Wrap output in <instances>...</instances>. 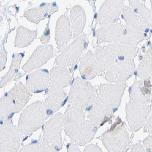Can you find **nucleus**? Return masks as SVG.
I'll return each mask as SVG.
<instances>
[{
	"mask_svg": "<svg viewBox=\"0 0 152 152\" xmlns=\"http://www.w3.org/2000/svg\"><path fill=\"white\" fill-rule=\"evenodd\" d=\"M124 1H106L103 3L98 13L99 24L102 26L115 23L124 7Z\"/></svg>",
	"mask_w": 152,
	"mask_h": 152,
	"instance_id": "10",
	"label": "nucleus"
},
{
	"mask_svg": "<svg viewBox=\"0 0 152 152\" xmlns=\"http://www.w3.org/2000/svg\"><path fill=\"white\" fill-rule=\"evenodd\" d=\"M79 69L83 79L88 81L93 79L99 73L97 60L91 51H88L84 56Z\"/></svg>",
	"mask_w": 152,
	"mask_h": 152,
	"instance_id": "12",
	"label": "nucleus"
},
{
	"mask_svg": "<svg viewBox=\"0 0 152 152\" xmlns=\"http://www.w3.org/2000/svg\"><path fill=\"white\" fill-rule=\"evenodd\" d=\"M98 42L135 46L144 39L145 34L127 25L115 23L102 26L96 32Z\"/></svg>",
	"mask_w": 152,
	"mask_h": 152,
	"instance_id": "4",
	"label": "nucleus"
},
{
	"mask_svg": "<svg viewBox=\"0 0 152 152\" xmlns=\"http://www.w3.org/2000/svg\"><path fill=\"white\" fill-rule=\"evenodd\" d=\"M96 95V89L89 81L78 77L72 86L69 102L73 106L85 110L91 107Z\"/></svg>",
	"mask_w": 152,
	"mask_h": 152,
	"instance_id": "7",
	"label": "nucleus"
},
{
	"mask_svg": "<svg viewBox=\"0 0 152 152\" xmlns=\"http://www.w3.org/2000/svg\"><path fill=\"white\" fill-rule=\"evenodd\" d=\"M138 51L136 45L109 44L97 47L95 50L94 55L97 62L99 73L104 72L121 60L133 58L136 55Z\"/></svg>",
	"mask_w": 152,
	"mask_h": 152,
	"instance_id": "5",
	"label": "nucleus"
},
{
	"mask_svg": "<svg viewBox=\"0 0 152 152\" xmlns=\"http://www.w3.org/2000/svg\"><path fill=\"white\" fill-rule=\"evenodd\" d=\"M135 67L133 58L121 60L107 70L105 78L108 82L116 84L125 83L132 76Z\"/></svg>",
	"mask_w": 152,
	"mask_h": 152,
	"instance_id": "8",
	"label": "nucleus"
},
{
	"mask_svg": "<svg viewBox=\"0 0 152 152\" xmlns=\"http://www.w3.org/2000/svg\"><path fill=\"white\" fill-rule=\"evenodd\" d=\"M127 86L126 83L101 84L99 93L88 112L87 118L97 127L108 122L118 109Z\"/></svg>",
	"mask_w": 152,
	"mask_h": 152,
	"instance_id": "2",
	"label": "nucleus"
},
{
	"mask_svg": "<svg viewBox=\"0 0 152 152\" xmlns=\"http://www.w3.org/2000/svg\"><path fill=\"white\" fill-rule=\"evenodd\" d=\"M68 152H81L80 149L75 145H72L69 148Z\"/></svg>",
	"mask_w": 152,
	"mask_h": 152,
	"instance_id": "26",
	"label": "nucleus"
},
{
	"mask_svg": "<svg viewBox=\"0 0 152 152\" xmlns=\"http://www.w3.org/2000/svg\"><path fill=\"white\" fill-rule=\"evenodd\" d=\"M64 119L65 131L74 145L84 146L93 140L98 127L85 119L84 110L72 106L66 110Z\"/></svg>",
	"mask_w": 152,
	"mask_h": 152,
	"instance_id": "3",
	"label": "nucleus"
},
{
	"mask_svg": "<svg viewBox=\"0 0 152 152\" xmlns=\"http://www.w3.org/2000/svg\"><path fill=\"white\" fill-rule=\"evenodd\" d=\"M6 62V57L4 54L0 52V70L3 68Z\"/></svg>",
	"mask_w": 152,
	"mask_h": 152,
	"instance_id": "25",
	"label": "nucleus"
},
{
	"mask_svg": "<svg viewBox=\"0 0 152 152\" xmlns=\"http://www.w3.org/2000/svg\"><path fill=\"white\" fill-rule=\"evenodd\" d=\"M144 132L152 134V115L151 114L145 124Z\"/></svg>",
	"mask_w": 152,
	"mask_h": 152,
	"instance_id": "22",
	"label": "nucleus"
},
{
	"mask_svg": "<svg viewBox=\"0 0 152 152\" xmlns=\"http://www.w3.org/2000/svg\"><path fill=\"white\" fill-rule=\"evenodd\" d=\"M72 28L67 15L59 19L56 27V43L60 48L64 47L71 39Z\"/></svg>",
	"mask_w": 152,
	"mask_h": 152,
	"instance_id": "14",
	"label": "nucleus"
},
{
	"mask_svg": "<svg viewBox=\"0 0 152 152\" xmlns=\"http://www.w3.org/2000/svg\"><path fill=\"white\" fill-rule=\"evenodd\" d=\"M37 34L36 31H31L24 27H20L17 31L15 45L19 47L28 46L33 41Z\"/></svg>",
	"mask_w": 152,
	"mask_h": 152,
	"instance_id": "19",
	"label": "nucleus"
},
{
	"mask_svg": "<svg viewBox=\"0 0 152 152\" xmlns=\"http://www.w3.org/2000/svg\"><path fill=\"white\" fill-rule=\"evenodd\" d=\"M26 17L32 22H38L42 18V13L39 12L38 9H35L29 10L26 13Z\"/></svg>",
	"mask_w": 152,
	"mask_h": 152,
	"instance_id": "20",
	"label": "nucleus"
},
{
	"mask_svg": "<svg viewBox=\"0 0 152 152\" xmlns=\"http://www.w3.org/2000/svg\"><path fill=\"white\" fill-rule=\"evenodd\" d=\"M131 152H145V150L140 144L136 143L133 145Z\"/></svg>",
	"mask_w": 152,
	"mask_h": 152,
	"instance_id": "24",
	"label": "nucleus"
},
{
	"mask_svg": "<svg viewBox=\"0 0 152 152\" xmlns=\"http://www.w3.org/2000/svg\"><path fill=\"white\" fill-rule=\"evenodd\" d=\"M151 86L150 81H135L129 88L126 119L133 131L140 129L151 114Z\"/></svg>",
	"mask_w": 152,
	"mask_h": 152,
	"instance_id": "1",
	"label": "nucleus"
},
{
	"mask_svg": "<svg viewBox=\"0 0 152 152\" xmlns=\"http://www.w3.org/2000/svg\"><path fill=\"white\" fill-rule=\"evenodd\" d=\"M152 136H149L146 137L143 141L145 147L146 148L147 150H148L149 152H151L152 150Z\"/></svg>",
	"mask_w": 152,
	"mask_h": 152,
	"instance_id": "23",
	"label": "nucleus"
},
{
	"mask_svg": "<svg viewBox=\"0 0 152 152\" xmlns=\"http://www.w3.org/2000/svg\"><path fill=\"white\" fill-rule=\"evenodd\" d=\"M72 29L75 38L81 35L86 23V16L83 8L80 5L75 6L70 15Z\"/></svg>",
	"mask_w": 152,
	"mask_h": 152,
	"instance_id": "15",
	"label": "nucleus"
},
{
	"mask_svg": "<svg viewBox=\"0 0 152 152\" xmlns=\"http://www.w3.org/2000/svg\"><path fill=\"white\" fill-rule=\"evenodd\" d=\"M103 145L109 152H124L130 146L125 124L119 118L101 136Z\"/></svg>",
	"mask_w": 152,
	"mask_h": 152,
	"instance_id": "6",
	"label": "nucleus"
},
{
	"mask_svg": "<svg viewBox=\"0 0 152 152\" xmlns=\"http://www.w3.org/2000/svg\"><path fill=\"white\" fill-rule=\"evenodd\" d=\"M53 53L52 45L40 46L34 51L28 61L23 66V68L24 71L28 72L40 68L51 58Z\"/></svg>",
	"mask_w": 152,
	"mask_h": 152,
	"instance_id": "11",
	"label": "nucleus"
},
{
	"mask_svg": "<svg viewBox=\"0 0 152 152\" xmlns=\"http://www.w3.org/2000/svg\"><path fill=\"white\" fill-rule=\"evenodd\" d=\"M53 85L57 83L59 87L67 86L71 83L72 77L68 70L65 67H58L53 69L51 74Z\"/></svg>",
	"mask_w": 152,
	"mask_h": 152,
	"instance_id": "17",
	"label": "nucleus"
},
{
	"mask_svg": "<svg viewBox=\"0 0 152 152\" xmlns=\"http://www.w3.org/2000/svg\"><path fill=\"white\" fill-rule=\"evenodd\" d=\"M86 39L85 33L79 36L56 58L57 64L64 67L74 65L85 49Z\"/></svg>",
	"mask_w": 152,
	"mask_h": 152,
	"instance_id": "9",
	"label": "nucleus"
},
{
	"mask_svg": "<svg viewBox=\"0 0 152 152\" xmlns=\"http://www.w3.org/2000/svg\"><path fill=\"white\" fill-rule=\"evenodd\" d=\"M129 2L131 9L136 14L143 19L151 28L152 11L146 7L145 4V1H129Z\"/></svg>",
	"mask_w": 152,
	"mask_h": 152,
	"instance_id": "18",
	"label": "nucleus"
},
{
	"mask_svg": "<svg viewBox=\"0 0 152 152\" xmlns=\"http://www.w3.org/2000/svg\"><path fill=\"white\" fill-rule=\"evenodd\" d=\"M152 62V49L150 48L146 51L137 70V75L142 80L147 81L151 78Z\"/></svg>",
	"mask_w": 152,
	"mask_h": 152,
	"instance_id": "16",
	"label": "nucleus"
},
{
	"mask_svg": "<svg viewBox=\"0 0 152 152\" xmlns=\"http://www.w3.org/2000/svg\"><path fill=\"white\" fill-rule=\"evenodd\" d=\"M123 18L127 25L135 30L145 34L149 32L151 27L142 17L136 13L128 6H125L123 10Z\"/></svg>",
	"mask_w": 152,
	"mask_h": 152,
	"instance_id": "13",
	"label": "nucleus"
},
{
	"mask_svg": "<svg viewBox=\"0 0 152 152\" xmlns=\"http://www.w3.org/2000/svg\"><path fill=\"white\" fill-rule=\"evenodd\" d=\"M83 152H102V151L98 145L90 144L86 147Z\"/></svg>",
	"mask_w": 152,
	"mask_h": 152,
	"instance_id": "21",
	"label": "nucleus"
}]
</instances>
